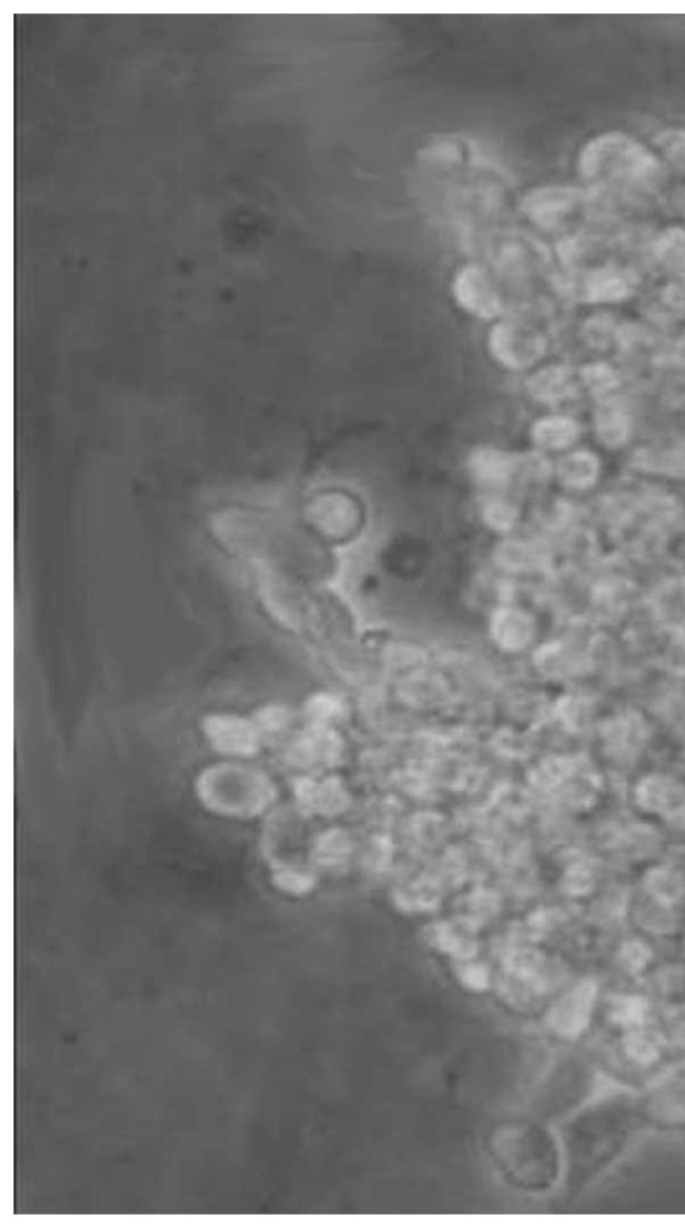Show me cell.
Masks as SVG:
<instances>
[{
    "instance_id": "1",
    "label": "cell",
    "mask_w": 685,
    "mask_h": 1228,
    "mask_svg": "<svg viewBox=\"0 0 685 1228\" xmlns=\"http://www.w3.org/2000/svg\"><path fill=\"white\" fill-rule=\"evenodd\" d=\"M578 172L591 188L624 208L643 205L663 185V162L635 138L608 132L592 138L578 156Z\"/></svg>"
},
{
    "instance_id": "2",
    "label": "cell",
    "mask_w": 685,
    "mask_h": 1228,
    "mask_svg": "<svg viewBox=\"0 0 685 1228\" xmlns=\"http://www.w3.org/2000/svg\"><path fill=\"white\" fill-rule=\"evenodd\" d=\"M196 792L213 814L244 819L261 814L275 795L271 782L260 771L229 763L201 772Z\"/></svg>"
},
{
    "instance_id": "3",
    "label": "cell",
    "mask_w": 685,
    "mask_h": 1228,
    "mask_svg": "<svg viewBox=\"0 0 685 1228\" xmlns=\"http://www.w3.org/2000/svg\"><path fill=\"white\" fill-rule=\"evenodd\" d=\"M203 732L217 754L252 758L259 752L261 734L253 720L229 713H212L203 719Z\"/></svg>"
},
{
    "instance_id": "4",
    "label": "cell",
    "mask_w": 685,
    "mask_h": 1228,
    "mask_svg": "<svg viewBox=\"0 0 685 1228\" xmlns=\"http://www.w3.org/2000/svg\"><path fill=\"white\" fill-rule=\"evenodd\" d=\"M584 190L566 185L533 189L521 201V211L537 227L552 231L584 202Z\"/></svg>"
},
{
    "instance_id": "5",
    "label": "cell",
    "mask_w": 685,
    "mask_h": 1228,
    "mask_svg": "<svg viewBox=\"0 0 685 1228\" xmlns=\"http://www.w3.org/2000/svg\"><path fill=\"white\" fill-rule=\"evenodd\" d=\"M490 255L497 271L510 279H522L545 261V251L532 237L506 232L492 241Z\"/></svg>"
},
{
    "instance_id": "6",
    "label": "cell",
    "mask_w": 685,
    "mask_h": 1228,
    "mask_svg": "<svg viewBox=\"0 0 685 1228\" xmlns=\"http://www.w3.org/2000/svg\"><path fill=\"white\" fill-rule=\"evenodd\" d=\"M490 348L505 366L524 368L542 355V340L526 324L508 320L494 327L490 335Z\"/></svg>"
},
{
    "instance_id": "7",
    "label": "cell",
    "mask_w": 685,
    "mask_h": 1228,
    "mask_svg": "<svg viewBox=\"0 0 685 1228\" xmlns=\"http://www.w3.org/2000/svg\"><path fill=\"white\" fill-rule=\"evenodd\" d=\"M454 295L465 310L479 318H494L504 310L496 283L485 269L477 265H469L458 273L454 280Z\"/></svg>"
},
{
    "instance_id": "8",
    "label": "cell",
    "mask_w": 685,
    "mask_h": 1228,
    "mask_svg": "<svg viewBox=\"0 0 685 1228\" xmlns=\"http://www.w3.org/2000/svg\"><path fill=\"white\" fill-rule=\"evenodd\" d=\"M641 806L685 826V787L661 776L645 779L637 790Z\"/></svg>"
},
{
    "instance_id": "9",
    "label": "cell",
    "mask_w": 685,
    "mask_h": 1228,
    "mask_svg": "<svg viewBox=\"0 0 685 1228\" xmlns=\"http://www.w3.org/2000/svg\"><path fill=\"white\" fill-rule=\"evenodd\" d=\"M586 295L592 300H619L629 291V281L620 271L604 268L589 275L585 283Z\"/></svg>"
},
{
    "instance_id": "10",
    "label": "cell",
    "mask_w": 685,
    "mask_h": 1228,
    "mask_svg": "<svg viewBox=\"0 0 685 1228\" xmlns=\"http://www.w3.org/2000/svg\"><path fill=\"white\" fill-rule=\"evenodd\" d=\"M653 255L664 268L676 273H685V231L669 228L661 233L653 244Z\"/></svg>"
},
{
    "instance_id": "11",
    "label": "cell",
    "mask_w": 685,
    "mask_h": 1228,
    "mask_svg": "<svg viewBox=\"0 0 685 1228\" xmlns=\"http://www.w3.org/2000/svg\"><path fill=\"white\" fill-rule=\"evenodd\" d=\"M471 466L479 477L504 479L514 471L516 459L496 449H479L471 457Z\"/></svg>"
},
{
    "instance_id": "12",
    "label": "cell",
    "mask_w": 685,
    "mask_h": 1228,
    "mask_svg": "<svg viewBox=\"0 0 685 1228\" xmlns=\"http://www.w3.org/2000/svg\"><path fill=\"white\" fill-rule=\"evenodd\" d=\"M528 387L529 391L537 399H558L569 391V375L562 368H546V370L538 372V374L529 379Z\"/></svg>"
},
{
    "instance_id": "13",
    "label": "cell",
    "mask_w": 685,
    "mask_h": 1228,
    "mask_svg": "<svg viewBox=\"0 0 685 1228\" xmlns=\"http://www.w3.org/2000/svg\"><path fill=\"white\" fill-rule=\"evenodd\" d=\"M533 435L541 446L561 449L574 441L576 427L568 419L549 418L534 426Z\"/></svg>"
},
{
    "instance_id": "14",
    "label": "cell",
    "mask_w": 685,
    "mask_h": 1228,
    "mask_svg": "<svg viewBox=\"0 0 685 1228\" xmlns=\"http://www.w3.org/2000/svg\"><path fill=\"white\" fill-rule=\"evenodd\" d=\"M645 883L652 898L664 905L679 901L684 893L683 878L672 869L652 870Z\"/></svg>"
},
{
    "instance_id": "15",
    "label": "cell",
    "mask_w": 685,
    "mask_h": 1228,
    "mask_svg": "<svg viewBox=\"0 0 685 1228\" xmlns=\"http://www.w3.org/2000/svg\"><path fill=\"white\" fill-rule=\"evenodd\" d=\"M655 141L664 157L685 173V128L664 130Z\"/></svg>"
},
{
    "instance_id": "16",
    "label": "cell",
    "mask_w": 685,
    "mask_h": 1228,
    "mask_svg": "<svg viewBox=\"0 0 685 1228\" xmlns=\"http://www.w3.org/2000/svg\"><path fill=\"white\" fill-rule=\"evenodd\" d=\"M561 474L566 481L581 485L595 474V462L588 455H573L561 463Z\"/></svg>"
},
{
    "instance_id": "17",
    "label": "cell",
    "mask_w": 685,
    "mask_h": 1228,
    "mask_svg": "<svg viewBox=\"0 0 685 1228\" xmlns=\"http://www.w3.org/2000/svg\"><path fill=\"white\" fill-rule=\"evenodd\" d=\"M600 431L604 439H607L609 443L619 442L625 433L623 415L617 414L615 411L603 415L600 422Z\"/></svg>"
},
{
    "instance_id": "18",
    "label": "cell",
    "mask_w": 685,
    "mask_h": 1228,
    "mask_svg": "<svg viewBox=\"0 0 685 1228\" xmlns=\"http://www.w3.org/2000/svg\"><path fill=\"white\" fill-rule=\"evenodd\" d=\"M570 877L572 878H570L569 889L573 890L574 893L582 894L591 890L593 885L591 871L584 869V867H580V869L574 870Z\"/></svg>"
},
{
    "instance_id": "19",
    "label": "cell",
    "mask_w": 685,
    "mask_h": 1228,
    "mask_svg": "<svg viewBox=\"0 0 685 1228\" xmlns=\"http://www.w3.org/2000/svg\"><path fill=\"white\" fill-rule=\"evenodd\" d=\"M665 297L673 307L685 310V273L679 281L669 285L665 291Z\"/></svg>"
}]
</instances>
